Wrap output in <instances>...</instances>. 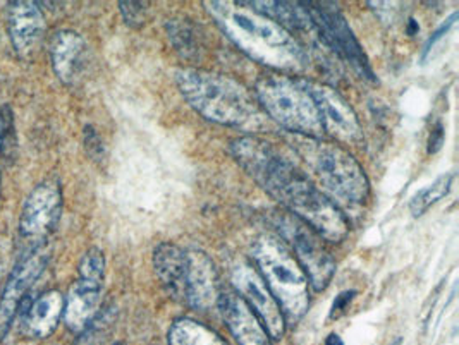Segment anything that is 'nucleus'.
Masks as SVG:
<instances>
[{
    "label": "nucleus",
    "instance_id": "1",
    "mask_svg": "<svg viewBox=\"0 0 459 345\" xmlns=\"http://www.w3.org/2000/svg\"><path fill=\"white\" fill-rule=\"evenodd\" d=\"M230 153L265 193L316 236L334 244L346 239L350 224L339 206L272 142L243 136L230 142Z\"/></svg>",
    "mask_w": 459,
    "mask_h": 345
},
{
    "label": "nucleus",
    "instance_id": "2",
    "mask_svg": "<svg viewBox=\"0 0 459 345\" xmlns=\"http://www.w3.org/2000/svg\"><path fill=\"white\" fill-rule=\"evenodd\" d=\"M205 7L224 35L253 61L275 71H301L308 64L291 33L248 2H205Z\"/></svg>",
    "mask_w": 459,
    "mask_h": 345
},
{
    "label": "nucleus",
    "instance_id": "3",
    "mask_svg": "<svg viewBox=\"0 0 459 345\" xmlns=\"http://www.w3.org/2000/svg\"><path fill=\"white\" fill-rule=\"evenodd\" d=\"M176 82L189 105L205 119L247 133L267 129L269 117L241 82L202 69L178 71Z\"/></svg>",
    "mask_w": 459,
    "mask_h": 345
},
{
    "label": "nucleus",
    "instance_id": "4",
    "mask_svg": "<svg viewBox=\"0 0 459 345\" xmlns=\"http://www.w3.org/2000/svg\"><path fill=\"white\" fill-rule=\"evenodd\" d=\"M251 254L284 320L299 322L310 305L308 279L290 246L272 234H264L253 243Z\"/></svg>",
    "mask_w": 459,
    "mask_h": 345
},
{
    "label": "nucleus",
    "instance_id": "5",
    "mask_svg": "<svg viewBox=\"0 0 459 345\" xmlns=\"http://www.w3.org/2000/svg\"><path fill=\"white\" fill-rule=\"evenodd\" d=\"M255 99L271 121L305 138L320 140L324 127L305 80L269 73L255 84Z\"/></svg>",
    "mask_w": 459,
    "mask_h": 345
},
{
    "label": "nucleus",
    "instance_id": "6",
    "mask_svg": "<svg viewBox=\"0 0 459 345\" xmlns=\"http://www.w3.org/2000/svg\"><path fill=\"white\" fill-rule=\"evenodd\" d=\"M298 151L314 174L315 181L335 200L350 204H363L368 200V177L350 151L334 142L312 138L298 142Z\"/></svg>",
    "mask_w": 459,
    "mask_h": 345
},
{
    "label": "nucleus",
    "instance_id": "7",
    "mask_svg": "<svg viewBox=\"0 0 459 345\" xmlns=\"http://www.w3.org/2000/svg\"><path fill=\"white\" fill-rule=\"evenodd\" d=\"M312 28L316 30L324 43H327L335 54L348 62L356 74L367 82H377L376 74L370 67L361 45L356 40L346 18L329 2H303Z\"/></svg>",
    "mask_w": 459,
    "mask_h": 345
},
{
    "label": "nucleus",
    "instance_id": "8",
    "mask_svg": "<svg viewBox=\"0 0 459 345\" xmlns=\"http://www.w3.org/2000/svg\"><path fill=\"white\" fill-rule=\"evenodd\" d=\"M277 229L284 243L294 251L292 254H296L308 282L315 290H324L333 280L335 263L331 253L322 244V237L292 215H282L277 219Z\"/></svg>",
    "mask_w": 459,
    "mask_h": 345
},
{
    "label": "nucleus",
    "instance_id": "9",
    "mask_svg": "<svg viewBox=\"0 0 459 345\" xmlns=\"http://www.w3.org/2000/svg\"><path fill=\"white\" fill-rule=\"evenodd\" d=\"M230 280L236 292L255 311L272 341H281L284 337L286 320L260 273L251 264L239 262L230 272Z\"/></svg>",
    "mask_w": 459,
    "mask_h": 345
},
{
    "label": "nucleus",
    "instance_id": "10",
    "mask_svg": "<svg viewBox=\"0 0 459 345\" xmlns=\"http://www.w3.org/2000/svg\"><path fill=\"white\" fill-rule=\"evenodd\" d=\"M63 210V189L57 177L39 184L22 204L20 230L24 239L42 244L56 229Z\"/></svg>",
    "mask_w": 459,
    "mask_h": 345
},
{
    "label": "nucleus",
    "instance_id": "11",
    "mask_svg": "<svg viewBox=\"0 0 459 345\" xmlns=\"http://www.w3.org/2000/svg\"><path fill=\"white\" fill-rule=\"evenodd\" d=\"M307 82V88L314 97L324 134L344 142H358L363 138V129L353 107L346 102L334 88L322 82Z\"/></svg>",
    "mask_w": 459,
    "mask_h": 345
},
{
    "label": "nucleus",
    "instance_id": "12",
    "mask_svg": "<svg viewBox=\"0 0 459 345\" xmlns=\"http://www.w3.org/2000/svg\"><path fill=\"white\" fill-rule=\"evenodd\" d=\"M48 263V253L39 246L14 266L0 296V339H4L18 315L28 290L39 280Z\"/></svg>",
    "mask_w": 459,
    "mask_h": 345
},
{
    "label": "nucleus",
    "instance_id": "13",
    "mask_svg": "<svg viewBox=\"0 0 459 345\" xmlns=\"http://www.w3.org/2000/svg\"><path fill=\"white\" fill-rule=\"evenodd\" d=\"M221 289L215 264L202 249H186L185 298L183 301L198 311H207L217 305Z\"/></svg>",
    "mask_w": 459,
    "mask_h": 345
},
{
    "label": "nucleus",
    "instance_id": "14",
    "mask_svg": "<svg viewBox=\"0 0 459 345\" xmlns=\"http://www.w3.org/2000/svg\"><path fill=\"white\" fill-rule=\"evenodd\" d=\"M217 306L221 309L222 320L239 345H272L267 330L238 292H221Z\"/></svg>",
    "mask_w": 459,
    "mask_h": 345
},
{
    "label": "nucleus",
    "instance_id": "15",
    "mask_svg": "<svg viewBox=\"0 0 459 345\" xmlns=\"http://www.w3.org/2000/svg\"><path fill=\"white\" fill-rule=\"evenodd\" d=\"M104 282L78 279L64 299V322L74 333H82L97 318L102 305Z\"/></svg>",
    "mask_w": 459,
    "mask_h": 345
},
{
    "label": "nucleus",
    "instance_id": "16",
    "mask_svg": "<svg viewBox=\"0 0 459 345\" xmlns=\"http://www.w3.org/2000/svg\"><path fill=\"white\" fill-rule=\"evenodd\" d=\"M7 28L16 52L20 56H30L45 30V18L39 4L31 0L13 2L7 13Z\"/></svg>",
    "mask_w": 459,
    "mask_h": 345
},
{
    "label": "nucleus",
    "instance_id": "17",
    "mask_svg": "<svg viewBox=\"0 0 459 345\" xmlns=\"http://www.w3.org/2000/svg\"><path fill=\"white\" fill-rule=\"evenodd\" d=\"M64 313V298L59 290H47L24 313L22 326L33 339H45L56 332Z\"/></svg>",
    "mask_w": 459,
    "mask_h": 345
},
{
    "label": "nucleus",
    "instance_id": "18",
    "mask_svg": "<svg viewBox=\"0 0 459 345\" xmlns=\"http://www.w3.org/2000/svg\"><path fill=\"white\" fill-rule=\"evenodd\" d=\"M84 50L86 43L82 35L69 30H63L54 35L50 43V61L54 73L61 82H73L76 80L82 69Z\"/></svg>",
    "mask_w": 459,
    "mask_h": 345
},
{
    "label": "nucleus",
    "instance_id": "19",
    "mask_svg": "<svg viewBox=\"0 0 459 345\" xmlns=\"http://www.w3.org/2000/svg\"><path fill=\"white\" fill-rule=\"evenodd\" d=\"M153 268L169 294L183 301L185 298V270H186V249L176 244L164 243L153 251Z\"/></svg>",
    "mask_w": 459,
    "mask_h": 345
},
{
    "label": "nucleus",
    "instance_id": "20",
    "mask_svg": "<svg viewBox=\"0 0 459 345\" xmlns=\"http://www.w3.org/2000/svg\"><path fill=\"white\" fill-rule=\"evenodd\" d=\"M169 345H230L217 332L196 320H176L169 330Z\"/></svg>",
    "mask_w": 459,
    "mask_h": 345
},
{
    "label": "nucleus",
    "instance_id": "21",
    "mask_svg": "<svg viewBox=\"0 0 459 345\" xmlns=\"http://www.w3.org/2000/svg\"><path fill=\"white\" fill-rule=\"evenodd\" d=\"M453 184V176L451 174H444L440 176L436 183L427 185L425 189H421L417 193L411 202H410V211L413 217H421L432 204L440 202L444 196H447L449 189Z\"/></svg>",
    "mask_w": 459,
    "mask_h": 345
},
{
    "label": "nucleus",
    "instance_id": "22",
    "mask_svg": "<svg viewBox=\"0 0 459 345\" xmlns=\"http://www.w3.org/2000/svg\"><path fill=\"white\" fill-rule=\"evenodd\" d=\"M169 37L170 41L176 45V48L185 57H195L198 56V40L196 31L188 21H172L168 24Z\"/></svg>",
    "mask_w": 459,
    "mask_h": 345
},
{
    "label": "nucleus",
    "instance_id": "23",
    "mask_svg": "<svg viewBox=\"0 0 459 345\" xmlns=\"http://www.w3.org/2000/svg\"><path fill=\"white\" fill-rule=\"evenodd\" d=\"M80 279L86 280H95V282H104L105 275V256L104 253L99 247L88 249L78 266Z\"/></svg>",
    "mask_w": 459,
    "mask_h": 345
},
{
    "label": "nucleus",
    "instance_id": "24",
    "mask_svg": "<svg viewBox=\"0 0 459 345\" xmlns=\"http://www.w3.org/2000/svg\"><path fill=\"white\" fill-rule=\"evenodd\" d=\"M119 7H121V13H123V18L127 22V26L140 28L145 24L146 13H148L146 2H121Z\"/></svg>",
    "mask_w": 459,
    "mask_h": 345
},
{
    "label": "nucleus",
    "instance_id": "25",
    "mask_svg": "<svg viewBox=\"0 0 459 345\" xmlns=\"http://www.w3.org/2000/svg\"><path fill=\"white\" fill-rule=\"evenodd\" d=\"M458 21V13H455V14H451L449 16V20L446 21V22H442V26L438 28L437 31L429 39V41L425 43V48H423V61L430 56V52H432V48L437 45L438 41L442 40V37H446L447 33H449V30L455 26V22Z\"/></svg>",
    "mask_w": 459,
    "mask_h": 345
},
{
    "label": "nucleus",
    "instance_id": "26",
    "mask_svg": "<svg viewBox=\"0 0 459 345\" xmlns=\"http://www.w3.org/2000/svg\"><path fill=\"white\" fill-rule=\"evenodd\" d=\"M356 296V290H344L341 292L337 298H335L334 305L331 309V318H337L344 313L346 306L350 305L353 301V298Z\"/></svg>",
    "mask_w": 459,
    "mask_h": 345
},
{
    "label": "nucleus",
    "instance_id": "27",
    "mask_svg": "<svg viewBox=\"0 0 459 345\" xmlns=\"http://www.w3.org/2000/svg\"><path fill=\"white\" fill-rule=\"evenodd\" d=\"M444 140H446V131H444L442 124L438 122L437 125L432 129L430 138H429V153L440 151V148L444 146Z\"/></svg>",
    "mask_w": 459,
    "mask_h": 345
},
{
    "label": "nucleus",
    "instance_id": "28",
    "mask_svg": "<svg viewBox=\"0 0 459 345\" xmlns=\"http://www.w3.org/2000/svg\"><path fill=\"white\" fill-rule=\"evenodd\" d=\"M84 138H86V150H88V151H99V153H102V148H104L102 142H100V138L97 136V133H95L91 127L86 129Z\"/></svg>",
    "mask_w": 459,
    "mask_h": 345
},
{
    "label": "nucleus",
    "instance_id": "29",
    "mask_svg": "<svg viewBox=\"0 0 459 345\" xmlns=\"http://www.w3.org/2000/svg\"><path fill=\"white\" fill-rule=\"evenodd\" d=\"M9 122H11V112L7 108L0 110V151H2L4 138H5L7 131H9Z\"/></svg>",
    "mask_w": 459,
    "mask_h": 345
},
{
    "label": "nucleus",
    "instance_id": "30",
    "mask_svg": "<svg viewBox=\"0 0 459 345\" xmlns=\"http://www.w3.org/2000/svg\"><path fill=\"white\" fill-rule=\"evenodd\" d=\"M325 345H344V342L341 341V337H339V335L331 333V335L327 337V341H325Z\"/></svg>",
    "mask_w": 459,
    "mask_h": 345
},
{
    "label": "nucleus",
    "instance_id": "31",
    "mask_svg": "<svg viewBox=\"0 0 459 345\" xmlns=\"http://www.w3.org/2000/svg\"><path fill=\"white\" fill-rule=\"evenodd\" d=\"M415 31H418L417 21L410 20V26H408V33H410V35H415Z\"/></svg>",
    "mask_w": 459,
    "mask_h": 345
},
{
    "label": "nucleus",
    "instance_id": "32",
    "mask_svg": "<svg viewBox=\"0 0 459 345\" xmlns=\"http://www.w3.org/2000/svg\"><path fill=\"white\" fill-rule=\"evenodd\" d=\"M393 345H401V339H396V342Z\"/></svg>",
    "mask_w": 459,
    "mask_h": 345
}]
</instances>
